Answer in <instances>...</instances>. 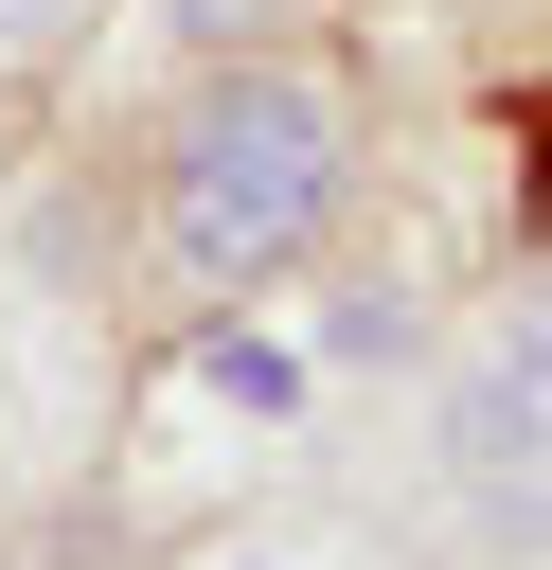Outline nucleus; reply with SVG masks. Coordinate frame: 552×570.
Wrapping results in <instances>:
<instances>
[{
    "mask_svg": "<svg viewBox=\"0 0 552 570\" xmlns=\"http://www.w3.org/2000/svg\"><path fill=\"white\" fill-rule=\"evenodd\" d=\"M89 18H107V0H0V89H36V71L89 36Z\"/></svg>",
    "mask_w": 552,
    "mask_h": 570,
    "instance_id": "nucleus-4",
    "label": "nucleus"
},
{
    "mask_svg": "<svg viewBox=\"0 0 552 570\" xmlns=\"http://www.w3.org/2000/svg\"><path fill=\"white\" fill-rule=\"evenodd\" d=\"M196 570H356V552H321V534H231V552H196Z\"/></svg>",
    "mask_w": 552,
    "mask_h": 570,
    "instance_id": "nucleus-5",
    "label": "nucleus"
},
{
    "mask_svg": "<svg viewBox=\"0 0 552 570\" xmlns=\"http://www.w3.org/2000/svg\"><path fill=\"white\" fill-rule=\"evenodd\" d=\"M356 71L303 53V36H249V53H196V89L142 125L125 160V285L142 321H231L267 303L338 214H356Z\"/></svg>",
    "mask_w": 552,
    "mask_h": 570,
    "instance_id": "nucleus-1",
    "label": "nucleus"
},
{
    "mask_svg": "<svg viewBox=\"0 0 552 570\" xmlns=\"http://www.w3.org/2000/svg\"><path fill=\"white\" fill-rule=\"evenodd\" d=\"M178 53H249V36H285V18H321V0H142Z\"/></svg>",
    "mask_w": 552,
    "mask_h": 570,
    "instance_id": "nucleus-3",
    "label": "nucleus"
},
{
    "mask_svg": "<svg viewBox=\"0 0 552 570\" xmlns=\"http://www.w3.org/2000/svg\"><path fill=\"white\" fill-rule=\"evenodd\" d=\"M410 517L463 570H552V267L499 285L410 410Z\"/></svg>",
    "mask_w": 552,
    "mask_h": 570,
    "instance_id": "nucleus-2",
    "label": "nucleus"
}]
</instances>
